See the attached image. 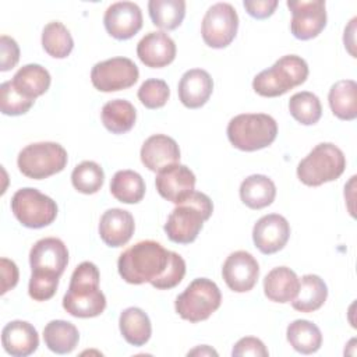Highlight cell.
Segmentation results:
<instances>
[{
    "label": "cell",
    "instance_id": "obj_18",
    "mask_svg": "<svg viewBox=\"0 0 357 357\" xmlns=\"http://www.w3.org/2000/svg\"><path fill=\"white\" fill-rule=\"evenodd\" d=\"M138 59L151 68L169 66L176 57V43L163 31L148 32L137 45Z\"/></svg>",
    "mask_w": 357,
    "mask_h": 357
},
{
    "label": "cell",
    "instance_id": "obj_12",
    "mask_svg": "<svg viewBox=\"0 0 357 357\" xmlns=\"http://www.w3.org/2000/svg\"><path fill=\"white\" fill-rule=\"evenodd\" d=\"M287 7L291 11L290 31L300 40L317 38L326 26V8L324 0H289Z\"/></svg>",
    "mask_w": 357,
    "mask_h": 357
},
{
    "label": "cell",
    "instance_id": "obj_24",
    "mask_svg": "<svg viewBox=\"0 0 357 357\" xmlns=\"http://www.w3.org/2000/svg\"><path fill=\"white\" fill-rule=\"evenodd\" d=\"M276 197L275 183L264 174H251L240 185V198L250 209L269 206Z\"/></svg>",
    "mask_w": 357,
    "mask_h": 357
},
{
    "label": "cell",
    "instance_id": "obj_25",
    "mask_svg": "<svg viewBox=\"0 0 357 357\" xmlns=\"http://www.w3.org/2000/svg\"><path fill=\"white\" fill-rule=\"evenodd\" d=\"M50 74L40 64H25L13 77L11 82L15 89L25 98L35 100L38 96L43 95L50 86Z\"/></svg>",
    "mask_w": 357,
    "mask_h": 357
},
{
    "label": "cell",
    "instance_id": "obj_36",
    "mask_svg": "<svg viewBox=\"0 0 357 357\" xmlns=\"http://www.w3.org/2000/svg\"><path fill=\"white\" fill-rule=\"evenodd\" d=\"M105 181V173L100 165L93 160H84L77 165L71 173L73 187L82 194L98 192Z\"/></svg>",
    "mask_w": 357,
    "mask_h": 357
},
{
    "label": "cell",
    "instance_id": "obj_23",
    "mask_svg": "<svg viewBox=\"0 0 357 357\" xmlns=\"http://www.w3.org/2000/svg\"><path fill=\"white\" fill-rule=\"evenodd\" d=\"M300 279L287 266L273 268L264 279V293L275 303H290L298 291Z\"/></svg>",
    "mask_w": 357,
    "mask_h": 357
},
{
    "label": "cell",
    "instance_id": "obj_11",
    "mask_svg": "<svg viewBox=\"0 0 357 357\" xmlns=\"http://www.w3.org/2000/svg\"><path fill=\"white\" fill-rule=\"evenodd\" d=\"M139 77L138 67L128 57H112L96 63L91 70V81L100 92H116L132 86Z\"/></svg>",
    "mask_w": 357,
    "mask_h": 357
},
{
    "label": "cell",
    "instance_id": "obj_33",
    "mask_svg": "<svg viewBox=\"0 0 357 357\" xmlns=\"http://www.w3.org/2000/svg\"><path fill=\"white\" fill-rule=\"evenodd\" d=\"M148 11L155 26L173 31L178 28L185 15L184 0H149Z\"/></svg>",
    "mask_w": 357,
    "mask_h": 357
},
{
    "label": "cell",
    "instance_id": "obj_14",
    "mask_svg": "<svg viewBox=\"0 0 357 357\" xmlns=\"http://www.w3.org/2000/svg\"><path fill=\"white\" fill-rule=\"evenodd\" d=\"M222 276L230 290L236 293L250 291L259 278L258 261L247 251H234L223 262Z\"/></svg>",
    "mask_w": 357,
    "mask_h": 357
},
{
    "label": "cell",
    "instance_id": "obj_40",
    "mask_svg": "<svg viewBox=\"0 0 357 357\" xmlns=\"http://www.w3.org/2000/svg\"><path fill=\"white\" fill-rule=\"evenodd\" d=\"M59 276L54 275H46V273H35L32 272L29 284H28V293L31 298L35 301H47L50 300L59 287Z\"/></svg>",
    "mask_w": 357,
    "mask_h": 357
},
{
    "label": "cell",
    "instance_id": "obj_29",
    "mask_svg": "<svg viewBox=\"0 0 357 357\" xmlns=\"http://www.w3.org/2000/svg\"><path fill=\"white\" fill-rule=\"evenodd\" d=\"M100 117L106 130L113 134H124L134 127L137 110L134 105L126 99H113L103 105Z\"/></svg>",
    "mask_w": 357,
    "mask_h": 357
},
{
    "label": "cell",
    "instance_id": "obj_45",
    "mask_svg": "<svg viewBox=\"0 0 357 357\" xmlns=\"http://www.w3.org/2000/svg\"><path fill=\"white\" fill-rule=\"evenodd\" d=\"M356 21H357V18L354 17V18L350 21L349 26L344 29V36H343L344 46L347 47V50L350 52V54H351L353 57H356V52L353 50V47H354V31H356Z\"/></svg>",
    "mask_w": 357,
    "mask_h": 357
},
{
    "label": "cell",
    "instance_id": "obj_37",
    "mask_svg": "<svg viewBox=\"0 0 357 357\" xmlns=\"http://www.w3.org/2000/svg\"><path fill=\"white\" fill-rule=\"evenodd\" d=\"M35 100H31L21 95L11 81H6L0 85V110L6 116L25 114Z\"/></svg>",
    "mask_w": 357,
    "mask_h": 357
},
{
    "label": "cell",
    "instance_id": "obj_17",
    "mask_svg": "<svg viewBox=\"0 0 357 357\" xmlns=\"http://www.w3.org/2000/svg\"><path fill=\"white\" fill-rule=\"evenodd\" d=\"M290 225L279 213H269L257 220L252 229V241L265 255L280 251L289 241Z\"/></svg>",
    "mask_w": 357,
    "mask_h": 357
},
{
    "label": "cell",
    "instance_id": "obj_9",
    "mask_svg": "<svg viewBox=\"0 0 357 357\" xmlns=\"http://www.w3.org/2000/svg\"><path fill=\"white\" fill-rule=\"evenodd\" d=\"M11 211L17 220L29 229L49 226L57 216L56 201L32 187L20 188L13 195Z\"/></svg>",
    "mask_w": 357,
    "mask_h": 357
},
{
    "label": "cell",
    "instance_id": "obj_42",
    "mask_svg": "<svg viewBox=\"0 0 357 357\" xmlns=\"http://www.w3.org/2000/svg\"><path fill=\"white\" fill-rule=\"evenodd\" d=\"M0 71L4 73L17 66L20 60V47L13 38L7 35L0 36Z\"/></svg>",
    "mask_w": 357,
    "mask_h": 357
},
{
    "label": "cell",
    "instance_id": "obj_15",
    "mask_svg": "<svg viewBox=\"0 0 357 357\" xmlns=\"http://www.w3.org/2000/svg\"><path fill=\"white\" fill-rule=\"evenodd\" d=\"M142 11L132 1H117L110 4L103 15L106 32L117 39L127 40L142 28Z\"/></svg>",
    "mask_w": 357,
    "mask_h": 357
},
{
    "label": "cell",
    "instance_id": "obj_6",
    "mask_svg": "<svg viewBox=\"0 0 357 357\" xmlns=\"http://www.w3.org/2000/svg\"><path fill=\"white\" fill-rule=\"evenodd\" d=\"M344 169L346 156L343 151L332 142H321L300 160L297 177L308 187H318L337 180Z\"/></svg>",
    "mask_w": 357,
    "mask_h": 357
},
{
    "label": "cell",
    "instance_id": "obj_46",
    "mask_svg": "<svg viewBox=\"0 0 357 357\" xmlns=\"http://www.w3.org/2000/svg\"><path fill=\"white\" fill-rule=\"evenodd\" d=\"M199 354L201 356H218V353L213 349H211L209 346H206V344L198 346L197 349L188 351V356H199Z\"/></svg>",
    "mask_w": 357,
    "mask_h": 357
},
{
    "label": "cell",
    "instance_id": "obj_21",
    "mask_svg": "<svg viewBox=\"0 0 357 357\" xmlns=\"http://www.w3.org/2000/svg\"><path fill=\"white\" fill-rule=\"evenodd\" d=\"M213 91V79L208 71L202 68H191L185 71L178 82V99L188 109L202 107L211 98Z\"/></svg>",
    "mask_w": 357,
    "mask_h": 357
},
{
    "label": "cell",
    "instance_id": "obj_38",
    "mask_svg": "<svg viewBox=\"0 0 357 357\" xmlns=\"http://www.w3.org/2000/svg\"><path fill=\"white\" fill-rule=\"evenodd\" d=\"M170 96L169 85L163 79L149 78L138 89V99L146 109H159L166 105Z\"/></svg>",
    "mask_w": 357,
    "mask_h": 357
},
{
    "label": "cell",
    "instance_id": "obj_22",
    "mask_svg": "<svg viewBox=\"0 0 357 357\" xmlns=\"http://www.w3.org/2000/svg\"><path fill=\"white\" fill-rule=\"evenodd\" d=\"M1 344L10 356L26 357L36 351L39 346V335L32 324L15 319L3 328Z\"/></svg>",
    "mask_w": 357,
    "mask_h": 357
},
{
    "label": "cell",
    "instance_id": "obj_30",
    "mask_svg": "<svg viewBox=\"0 0 357 357\" xmlns=\"http://www.w3.org/2000/svg\"><path fill=\"white\" fill-rule=\"evenodd\" d=\"M43 340L49 350L57 354L71 353L79 340L77 326L64 319H53L43 329Z\"/></svg>",
    "mask_w": 357,
    "mask_h": 357
},
{
    "label": "cell",
    "instance_id": "obj_41",
    "mask_svg": "<svg viewBox=\"0 0 357 357\" xmlns=\"http://www.w3.org/2000/svg\"><path fill=\"white\" fill-rule=\"evenodd\" d=\"M231 356L233 357H241V356L266 357V356H269V351L261 339L254 337V336H245V337H241L233 346Z\"/></svg>",
    "mask_w": 357,
    "mask_h": 357
},
{
    "label": "cell",
    "instance_id": "obj_44",
    "mask_svg": "<svg viewBox=\"0 0 357 357\" xmlns=\"http://www.w3.org/2000/svg\"><path fill=\"white\" fill-rule=\"evenodd\" d=\"M0 272H1V294H6L8 290L14 289L18 283V268L15 262L7 258L0 259Z\"/></svg>",
    "mask_w": 357,
    "mask_h": 357
},
{
    "label": "cell",
    "instance_id": "obj_13",
    "mask_svg": "<svg viewBox=\"0 0 357 357\" xmlns=\"http://www.w3.org/2000/svg\"><path fill=\"white\" fill-rule=\"evenodd\" d=\"M68 264L67 245L57 237L38 240L29 251V265L35 273L61 276Z\"/></svg>",
    "mask_w": 357,
    "mask_h": 357
},
{
    "label": "cell",
    "instance_id": "obj_27",
    "mask_svg": "<svg viewBox=\"0 0 357 357\" xmlns=\"http://www.w3.org/2000/svg\"><path fill=\"white\" fill-rule=\"evenodd\" d=\"M328 297V287L318 275H304L300 280L297 296L290 301L291 307L300 312H312L319 310Z\"/></svg>",
    "mask_w": 357,
    "mask_h": 357
},
{
    "label": "cell",
    "instance_id": "obj_31",
    "mask_svg": "<svg viewBox=\"0 0 357 357\" xmlns=\"http://www.w3.org/2000/svg\"><path fill=\"white\" fill-rule=\"evenodd\" d=\"M286 337L290 346L301 354H312L322 344V333L319 328L307 319H296L289 324Z\"/></svg>",
    "mask_w": 357,
    "mask_h": 357
},
{
    "label": "cell",
    "instance_id": "obj_28",
    "mask_svg": "<svg viewBox=\"0 0 357 357\" xmlns=\"http://www.w3.org/2000/svg\"><path fill=\"white\" fill-rule=\"evenodd\" d=\"M328 102L333 116L351 121L357 117V84L353 79L335 82L328 93Z\"/></svg>",
    "mask_w": 357,
    "mask_h": 357
},
{
    "label": "cell",
    "instance_id": "obj_35",
    "mask_svg": "<svg viewBox=\"0 0 357 357\" xmlns=\"http://www.w3.org/2000/svg\"><path fill=\"white\" fill-rule=\"evenodd\" d=\"M289 112L296 121L303 126H312L322 116L319 98L308 91L294 93L289 100Z\"/></svg>",
    "mask_w": 357,
    "mask_h": 357
},
{
    "label": "cell",
    "instance_id": "obj_10",
    "mask_svg": "<svg viewBox=\"0 0 357 357\" xmlns=\"http://www.w3.org/2000/svg\"><path fill=\"white\" fill-rule=\"evenodd\" d=\"M238 29V15L236 8L229 3H216L208 8L202 18L201 35L212 49L229 46Z\"/></svg>",
    "mask_w": 357,
    "mask_h": 357
},
{
    "label": "cell",
    "instance_id": "obj_39",
    "mask_svg": "<svg viewBox=\"0 0 357 357\" xmlns=\"http://www.w3.org/2000/svg\"><path fill=\"white\" fill-rule=\"evenodd\" d=\"M184 275H185V261L177 252L170 251L169 262L165 272L159 278L152 280L151 284L159 290H169L176 287L183 280Z\"/></svg>",
    "mask_w": 357,
    "mask_h": 357
},
{
    "label": "cell",
    "instance_id": "obj_4",
    "mask_svg": "<svg viewBox=\"0 0 357 357\" xmlns=\"http://www.w3.org/2000/svg\"><path fill=\"white\" fill-rule=\"evenodd\" d=\"M308 77L307 61L297 54H286L252 79V89L264 98L282 96L294 86L305 82Z\"/></svg>",
    "mask_w": 357,
    "mask_h": 357
},
{
    "label": "cell",
    "instance_id": "obj_2",
    "mask_svg": "<svg viewBox=\"0 0 357 357\" xmlns=\"http://www.w3.org/2000/svg\"><path fill=\"white\" fill-rule=\"evenodd\" d=\"M169 255L170 251L155 240L138 241L120 254L119 275L130 284L151 283L165 272Z\"/></svg>",
    "mask_w": 357,
    "mask_h": 357
},
{
    "label": "cell",
    "instance_id": "obj_32",
    "mask_svg": "<svg viewBox=\"0 0 357 357\" xmlns=\"http://www.w3.org/2000/svg\"><path fill=\"white\" fill-rule=\"evenodd\" d=\"M110 192L123 204H138L145 195V181L134 170H119L112 177Z\"/></svg>",
    "mask_w": 357,
    "mask_h": 357
},
{
    "label": "cell",
    "instance_id": "obj_26",
    "mask_svg": "<svg viewBox=\"0 0 357 357\" xmlns=\"http://www.w3.org/2000/svg\"><path fill=\"white\" fill-rule=\"evenodd\" d=\"M119 328L127 343L144 346L152 335V325L148 314L138 307H128L121 311Z\"/></svg>",
    "mask_w": 357,
    "mask_h": 357
},
{
    "label": "cell",
    "instance_id": "obj_34",
    "mask_svg": "<svg viewBox=\"0 0 357 357\" xmlns=\"http://www.w3.org/2000/svg\"><path fill=\"white\" fill-rule=\"evenodd\" d=\"M42 47L54 59H66L74 47V40L64 24L52 21L42 31Z\"/></svg>",
    "mask_w": 357,
    "mask_h": 357
},
{
    "label": "cell",
    "instance_id": "obj_16",
    "mask_svg": "<svg viewBox=\"0 0 357 357\" xmlns=\"http://www.w3.org/2000/svg\"><path fill=\"white\" fill-rule=\"evenodd\" d=\"M155 185L162 198L180 204L195 191V174L185 165L174 163L158 172Z\"/></svg>",
    "mask_w": 357,
    "mask_h": 357
},
{
    "label": "cell",
    "instance_id": "obj_1",
    "mask_svg": "<svg viewBox=\"0 0 357 357\" xmlns=\"http://www.w3.org/2000/svg\"><path fill=\"white\" fill-rule=\"evenodd\" d=\"M100 273L93 262L84 261L73 272L63 297V308L75 318H93L106 308V297L99 287Z\"/></svg>",
    "mask_w": 357,
    "mask_h": 357
},
{
    "label": "cell",
    "instance_id": "obj_3",
    "mask_svg": "<svg viewBox=\"0 0 357 357\" xmlns=\"http://www.w3.org/2000/svg\"><path fill=\"white\" fill-rule=\"evenodd\" d=\"M212 212L211 198L204 192L192 191L170 212L165 223V233L176 244H190L198 237L204 222L211 218Z\"/></svg>",
    "mask_w": 357,
    "mask_h": 357
},
{
    "label": "cell",
    "instance_id": "obj_8",
    "mask_svg": "<svg viewBox=\"0 0 357 357\" xmlns=\"http://www.w3.org/2000/svg\"><path fill=\"white\" fill-rule=\"evenodd\" d=\"M67 160V151L60 144L45 141L26 145L18 153L17 165L28 178L43 180L64 170Z\"/></svg>",
    "mask_w": 357,
    "mask_h": 357
},
{
    "label": "cell",
    "instance_id": "obj_19",
    "mask_svg": "<svg viewBox=\"0 0 357 357\" xmlns=\"http://www.w3.org/2000/svg\"><path fill=\"white\" fill-rule=\"evenodd\" d=\"M141 162L151 172H160L162 169L178 163L180 148L177 142L165 134H155L145 139L141 146Z\"/></svg>",
    "mask_w": 357,
    "mask_h": 357
},
{
    "label": "cell",
    "instance_id": "obj_7",
    "mask_svg": "<svg viewBox=\"0 0 357 357\" xmlns=\"http://www.w3.org/2000/svg\"><path fill=\"white\" fill-rule=\"evenodd\" d=\"M222 303V294L215 282L208 278L194 279L185 290L176 297V312L192 324L208 319Z\"/></svg>",
    "mask_w": 357,
    "mask_h": 357
},
{
    "label": "cell",
    "instance_id": "obj_5",
    "mask_svg": "<svg viewBox=\"0 0 357 357\" xmlns=\"http://www.w3.org/2000/svg\"><path fill=\"white\" fill-rule=\"evenodd\" d=\"M226 134L234 148L254 152L269 146L276 139L278 123L265 113H243L229 121Z\"/></svg>",
    "mask_w": 357,
    "mask_h": 357
},
{
    "label": "cell",
    "instance_id": "obj_43",
    "mask_svg": "<svg viewBox=\"0 0 357 357\" xmlns=\"http://www.w3.org/2000/svg\"><path fill=\"white\" fill-rule=\"evenodd\" d=\"M278 0H244L243 6L245 11L255 20H265L271 17L276 7H278Z\"/></svg>",
    "mask_w": 357,
    "mask_h": 357
},
{
    "label": "cell",
    "instance_id": "obj_20",
    "mask_svg": "<svg viewBox=\"0 0 357 357\" xmlns=\"http://www.w3.org/2000/svg\"><path fill=\"white\" fill-rule=\"evenodd\" d=\"M135 230L132 215L120 208H112L103 212L99 220V236L102 241L113 248L123 247L130 241Z\"/></svg>",
    "mask_w": 357,
    "mask_h": 357
}]
</instances>
